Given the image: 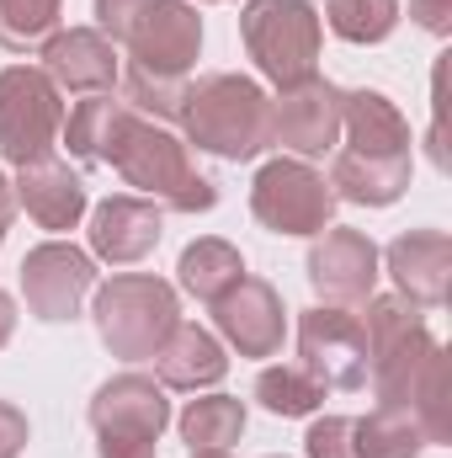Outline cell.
I'll return each instance as SVG.
<instances>
[{
  "instance_id": "obj_16",
  "label": "cell",
  "mask_w": 452,
  "mask_h": 458,
  "mask_svg": "<svg viewBox=\"0 0 452 458\" xmlns=\"http://www.w3.org/2000/svg\"><path fill=\"white\" fill-rule=\"evenodd\" d=\"M11 198L16 208L48 234H64L91 214V198H86V182L80 171H70L59 155H43L32 165H16V182H11Z\"/></svg>"
},
{
  "instance_id": "obj_11",
  "label": "cell",
  "mask_w": 452,
  "mask_h": 458,
  "mask_svg": "<svg viewBox=\"0 0 452 458\" xmlns=\"http://www.w3.org/2000/svg\"><path fill=\"white\" fill-rule=\"evenodd\" d=\"M122 48H128L133 70L192 81V64L203 54V16H197L192 0H149V11L133 21Z\"/></svg>"
},
{
  "instance_id": "obj_25",
  "label": "cell",
  "mask_w": 452,
  "mask_h": 458,
  "mask_svg": "<svg viewBox=\"0 0 452 458\" xmlns=\"http://www.w3.org/2000/svg\"><path fill=\"white\" fill-rule=\"evenodd\" d=\"M255 400H261V411L298 421V416H314L325 405V384L304 362H272L255 373Z\"/></svg>"
},
{
  "instance_id": "obj_12",
  "label": "cell",
  "mask_w": 452,
  "mask_h": 458,
  "mask_svg": "<svg viewBox=\"0 0 452 458\" xmlns=\"http://www.w3.org/2000/svg\"><path fill=\"white\" fill-rule=\"evenodd\" d=\"M378 272H383V250L362 229L331 225L325 234H314V245H309V283H314L320 304L362 310L378 293Z\"/></svg>"
},
{
  "instance_id": "obj_22",
  "label": "cell",
  "mask_w": 452,
  "mask_h": 458,
  "mask_svg": "<svg viewBox=\"0 0 452 458\" xmlns=\"http://www.w3.org/2000/svg\"><path fill=\"white\" fill-rule=\"evenodd\" d=\"M340 133H346V149H362V155H415L410 117L399 113L383 91H367V86L346 91Z\"/></svg>"
},
{
  "instance_id": "obj_6",
  "label": "cell",
  "mask_w": 452,
  "mask_h": 458,
  "mask_svg": "<svg viewBox=\"0 0 452 458\" xmlns=\"http://www.w3.org/2000/svg\"><path fill=\"white\" fill-rule=\"evenodd\" d=\"M91 432H96V454L102 458H155L165 427H171V400L165 384L128 368L107 378L91 394Z\"/></svg>"
},
{
  "instance_id": "obj_37",
  "label": "cell",
  "mask_w": 452,
  "mask_h": 458,
  "mask_svg": "<svg viewBox=\"0 0 452 458\" xmlns=\"http://www.w3.org/2000/svg\"><path fill=\"white\" fill-rule=\"evenodd\" d=\"M192 5H224V0H192Z\"/></svg>"
},
{
  "instance_id": "obj_8",
  "label": "cell",
  "mask_w": 452,
  "mask_h": 458,
  "mask_svg": "<svg viewBox=\"0 0 452 458\" xmlns=\"http://www.w3.org/2000/svg\"><path fill=\"white\" fill-rule=\"evenodd\" d=\"M64 128V91L38 64H5L0 70V160L32 165L54 155Z\"/></svg>"
},
{
  "instance_id": "obj_28",
  "label": "cell",
  "mask_w": 452,
  "mask_h": 458,
  "mask_svg": "<svg viewBox=\"0 0 452 458\" xmlns=\"http://www.w3.org/2000/svg\"><path fill=\"white\" fill-rule=\"evenodd\" d=\"M325 21L336 38L372 48L399 27V0H325Z\"/></svg>"
},
{
  "instance_id": "obj_24",
  "label": "cell",
  "mask_w": 452,
  "mask_h": 458,
  "mask_svg": "<svg viewBox=\"0 0 452 458\" xmlns=\"http://www.w3.org/2000/svg\"><path fill=\"white\" fill-rule=\"evenodd\" d=\"M176 427L192 454H224L245 437V405L234 394H197V400H187Z\"/></svg>"
},
{
  "instance_id": "obj_21",
  "label": "cell",
  "mask_w": 452,
  "mask_h": 458,
  "mask_svg": "<svg viewBox=\"0 0 452 458\" xmlns=\"http://www.w3.org/2000/svg\"><path fill=\"white\" fill-rule=\"evenodd\" d=\"M133 123H138V113H133L122 97L102 91V97H80L75 107H64V128H59V139L70 144L75 160H86V165H113L117 144L128 139Z\"/></svg>"
},
{
  "instance_id": "obj_17",
  "label": "cell",
  "mask_w": 452,
  "mask_h": 458,
  "mask_svg": "<svg viewBox=\"0 0 452 458\" xmlns=\"http://www.w3.org/2000/svg\"><path fill=\"white\" fill-rule=\"evenodd\" d=\"M91 256L107 261V267H133L144 261L160 234H165V208L138 198V192H122V198H107L91 208Z\"/></svg>"
},
{
  "instance_id": "obj_10",
  "label": "cell",
  "mask_w": 452,
  "mask_h": 458,
  "mask_svg": "<svg viewBox=\"0 0 452 458\" xmlns=\"http://www.w3.org/2000/svg\"><path fill=\"white\" fill-rule=\"evenodd\" d=\"M298 362L325 384V394L367 389V336L356 310L314 304L298 315Z\"/></svg>"
},
{
  "instance_id": "obj_4",
  "label": "cell",
  "mask_w": 452,
  "mask_h": 458,
  "mask_svg": "<svg viewBox=\"0 0 452 458\" xmlns=\"http://www.w3.org/2000/svg\"><path fill=\"white\" fill-rule=\"evenodd\" d=\"M91 299H96L91 304L96 336L122 362H149L171 336V326L181 320L176 288L155 272H117L113 283H96Z\"/></svg>"
},
{
  "instance_id": "obj_34",
  "label": "cell",
  "mask_w": 452,
  "mask_h": 458,
  "mask_svg": "<svg viewBox=\"0 0 452 458\" xmlns=\"http://www.w3.org/2000/svg\"><path fill=\"white\" fill-rule=\"evenodd\" d=\"M11 336H16V299L0 288V346L11 342Z\"/></svg>"
},
{
  "instance_id": "obj_26",
  "label": "cell",
  "mask_w": 452,
  "mask_h": 458,
  "mask_svg": "<svg viewBox=\"0 0 452 458\" xmlns=\"http://www.w3.org/2000/svg\"><path fill=\"white\" fill-rule=\"evenodd\" d=\"M431 448L415 427L410 411H372V416H356V454L362 458H421Z\"/></svg>"
},
{
  "instance_id": "obj_38",
  "label": "cell",
  "mask_w": 452,
  "mask_h": 458,
  "mask_svg": "<svg viewBox=\"0 0 452 458\" xmlns=\"http://www.w3.org/2000/svg\"><path fill=\"white\" fill-rule=\"evenodd\" d=\"M272 458H277V454H272Z\"/></svg>"
},
{
  "instance_id": "obj_5",
  "label": "cell",
  "mask_w": 452,
  "mask_h": 458,
  "mask_svg": "<svg viewBox=\"0 0 452 458\" xmlns=\"http://www.w3.org/2000/svg\"><path fill=\"white\" fill-rule=\"evenodd\" d=\"M239 43L255 59V70L282 91V86L320 75L325 21L309 0H245L239 5Z\"/></svg>"
},
{
  "instance_id": "obj_14",
  "label": "cell",
  "mask_w": 452,
  "mask_h": 458,
  "mask_svg": "<svg viewBox=\"0 0 452 458\" xmlns=\"http://www.w3.org/2000/svg\"><path fill=\"white\" fill-rule=\"evenodd\" d=\"M208 310H213L219 342L234 346L239 357H277L282 342H288V310H282V293L266 277L245 272L224 299H213Z\"/></svg>"
},
{
  "instance_id": "obj_27",
  "label": "cell",
  "mask_w": 452,
  "mask_h": 458,
  "mask_svg": "<svg viewBox=\"0 0 452 458\" xmlns=\"http://www.w3.org/2000/svg\"><path fill=\"white\" fill-rule=\"evenodd\" d=\"M64 0H0V48L5 54H38L59 32Z\"/></svg>"
},
{
  "instance_id": "obj_1",
  "label": "cell",
  "mask_w": 452,
  "mask_h": 458,
  "mask_svg": "<svg viewBox=\"0 0 452 458\" xmlns=\"http://www.w3.org/2000/svg\"><path fill=\"white\" fill-rule=\"evenodd\" d=\"M176 123H181L187 149H203V155H219V160L239 165L272 144V97L250 75L219 70V75L187 81Z\"/></svg>"
},
{
  "instance_id": "obj_33",
  "label": "cell",
  "mask_w": 452,
  "mask_h": 458,
  "mask_svg": "<svg viewBox=\"0 0 452 458\" xmlns=\"http://www.w3.org/2000/svg\"><path fill=\"white\" fill-rule=\"evenodd\" d=\"M410 16H415L431 38H448L452 32V0H410Z\"/></svg>"
},
{
  "instance_id": "obj_30",
  "label": "cell",
  "mask_w": 452,
  "mask_h": 458,
  "mask_svg": "<svg viewBox=\"0 0 452 458\" xmlns=\"http://www.w3.org/2000/svg\"><path fill=\"white\" fill-rule=\"evenodd\" d=\"M309 458H362L356 454V416H320L304 437Z\"/></svg>"
},
{
  "instance_id": "obj_20",
  "label": "cell",
  "mask_w": 452,
  "mask_h": 458,
  "mask_svg": "<svg viewBox=\"0 0 452 458\" xmlns=\"http://www.w3.org/2000/svg\"><path fill=\"white\" fill-rule=\"evenodd\" d=\"M149 362H155V378H160L165 389H187V394L224 384V373H229L224 342H219L213 331L192 326V320H176L171 336L160 342V352H155Z\"/></svg>"
},
{
  "instance_id": "obj_32",
  "label": "cell",
  "mask_w": 452,
  "mask_h": 458,
  "mask_svg": "<svg viewBox=\"0 0 452 458\" xmlns=\"http://www.w3.org/2000/svg\"><path fill=\"white\" fill-rule=\"evenodd\" d=\"M27 411H16L11 400H0V458H16L27 448Z\"/></svg>"
},
{
  "instance_id": "obj_2",
  "label": "cell",
  "mask_w": 452,
  "mask_h": 458,
  "mask_svg": "<svg viewBox=\"0 0 452 458\" xmlns=\"http://www.w3.org/2000/svg\"><path fill=\"white\" fill-rule=\"evenodd\" d=\"M362 336H367V384L383 411H410L426 368L442 357V342L426 331L421 304L405 293H372L362 304Z\"/></svg>"
},
{
  "instance_id": "obj_19",
  "label": "cell",
  "mask_w": 452,
  "mask_h": 458,
  "mask_svg": "<svg viewBox=\"0 0 452 458\" xmlns=\"http://www.w3.org/2000/svg\"><path fill=\"white\" fill-rule=\"evenodd\" d=\"M415 155H362V149H336L331 160V192L336 203L356 208H389L410 192Z\"/></svg>"
},
{
  "instance_id": "obj_18",
  "label": "cell",
  "mask_w": 452,
  "mask_h": 458,
  "mask_svg": "<svg viewBox=\"0 0 452 458\" xmlns=\"http://www.w3.org/2000/svg\"><path fill=\"white\" fill-rule=\"evenodd\" d=\"M383 267L394 277V293H405L421 310H442L452 283V240L442 229H410L383 250Z\"/></svg>"
},
{
  "instance_id": "obj_9",
  "label": "cell",
  "mask_w": 452,
  "mask_h": 458,
  "mask_svg": "<svg viewBox=\"0 0 452 458\" xmlns=\"http://www.w3.org/2000/svg\"><path fill=\"white\" fill-rule=\"evenodd\" d=\"M96 293V256L70 240H43L21 256V299L43 326H64Z\"/></svg>"
},
{
  "instance_id": "obj_35",
  "label": "cell",
  "mask_w": 452,
  "mask_h": 458,
  "mask_svg": "<svg viewBox=\"0 0 452 458\" xmlns=\"http://www.w3.org/2000/svg\"><path fill=\"white\" fill-rule=\"evenodd\" d=\"M11 219H16V198H11V182L0 176V245H5V229H11Z\"/></svg>"
},
{
  "instance_id": "obj_15",
  "label": "cell",
  "mask_w": 452,
  "mask_h": 458,
  "mask_svg": "<svg viewBox=\"0 0 452 458\" xmlns=\"http://www.w3.org/2000/svg\"><path fill=\"white\" fill-rule=\"evenodd\" d=\"M38 70L70 91V97H102L113 91L117 75H122V59H117V43L102 38L96 27H59L43 48H38Z\"/></svg>"
},
{
  "instance_id": "obj_7",
  "label": "cell",
  "mask_w": 452,
  "mask_h": 458,
  "mask_svg": "<svg viewBox=\"0 0 452 458\" xmlns=\"http://www.w3.org/2000/svg\"><path fill=\"white\" fill-rule=\"evenodd\" d=\"M250 214L255 225L272 229V234H288V240H314L336 225V192H331V176L314 171L309 160L298 155H277L255 171L250 182Z\"/></svg>"
},
{
  "instance_id": "obj_13",
  "label": "cell",
  "mask_w": 452,
  "mask_h": 458,
  "mask_svg": "<svg viewBox=\"0 0 452 458\" xmlns=\"http://www.w3.org/2000/svg\"><path fill=\"white\" fill-rule=\"evenodd\" d=\"M340 102L346 91L309 75L298 86H282L272 97V144L293 149L298 160H314V155H336L340 144Z\"/></svg>"
},
{
  "instance_id": "obj_36",
  "label": "cell",
  "mask_w": 452,
  "mask_h": 458,
  "mask_svg": "<svg viewBox=\"0 0 452 458\" xmlns=\"http://www.w3.org/2000/svg\"><path fill=\"white\" fill-rule=\"evenodd\" d=\"M192 458H234V454H229V448H224V454H192Z\"/></svg>"
},
{
  "instance_id": "obj_31",
  "label": "cell",
  "mask_w": 452,
  "mask_h": 458,
  "mask_svg": "<svg viewBox=\"0 0 452 458\" xmlns=\"http://www.w3.org/2000/svg\"><path fill=\"white\" fill-rule=\"evenodd\" d=\"M144 11H149V0H96V32L113 38V43H122Z\"/></svg>"
},
{
  "instance_id": "obj_23",
  "label": "cell",
  "mask_w": 452,
  "mask_h": 458,
  "mask_svg": "<svg viewBox=\"0 0 452 458\" xmlns=\"http://www.w3.org/2000/svg\"><path fill=\"white\" fill-rule=\"evenodd\" d=\"M245 277V256L219 240V234H203V240H192L187 250H181V261H176V283L197 299V304H213V299H224L229 288Z\"/></svg>"
},
{
  "instance_id": "obj_3",
  "label": "cell",
  "mask_w": 452,
  "mask_h": 458,
  "mask_svg": "<svg viewBox=\"0 0 452 458\" xmlns=\"http://www.w3.org/2000/svg\"><path fill=\"white\" fill-rule=\"evenodd\" d=\"M113 171L122 176V187H133L138 198H149L171 214H208L219 203V187L192 165L187 139L149 117H138L128 128V139L113 155Z\"/></svg>"
},
{
  "instance_id": "obj_29",
  "label": "cell",
  "mask_w": 452,
  "mask_h": 458,
  "mask_svg": "<svg viewBox=\"0 0 452 458\" xmlns=\"http://www.w3.org/2000/svg\"><path fill=\"white\" fill-rule=\"evenodd\" d=\"M117 81H122V102H128L138 117H149V123H176L181 97H187V81L149 75V70H133V64H128Z\"/></svg>"
}]
</instances>
